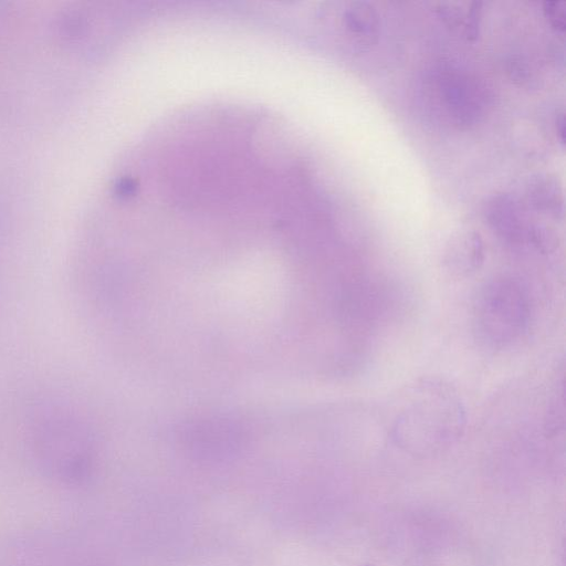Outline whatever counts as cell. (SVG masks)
I'll use <instances>...</instances> for the list:
<instances>
[{"label":"cell","instance_id":"obj_1","mask_svg":"<svg viewBox=\"0 0 566 566\" xmlns=\"http://www.w3.org/2000/svg\"><path fill=\"white\" fill-rule=\"evenodd\" d=\"M25 438L34 465L46 478L76 485L91 473L93 438L85 422L69 407L40 406L27 423Z\"/></svg>","mask_w":566,"mask_h":566},{"label":"cell","instance_id":"obj_2","mask_svg":"<svg viewBox=\"0 0 566 566\" xmlns=\"http://www.w3.org/2000/svg\"><path fill=\"white\" fill-rule=\"evenodd\" d=\"M391 433L410 450L444 447L458 439L465 424V410L455 390L448 384L424 379L402 395Z\"/></svg>","mask_w":566,"mask_h":566},{"label":"cell","instance_id":"obj_3","mask_svg":"<svg viewBox=\"0 0 566 566\" xmlns=\"http://www.w3.org/2000/svg\"><path fill=\"white\" fill-rule=\"evenodd\" d=\"M532 315L525 286L512 276H497L485 283L473 306L478 338L491 348L502 349L527 332Z\"/></svg>","mask_w":566,"mask_h":566},{"label":"cell","instance_id":"obj_4","mask_svg":"<svg viewBox=\"0 0 566 566\" xmlns=\"http://www.w3.org/2000/svg\"><path fill=\"white\" fill-rule=\"evenodd\" d=\"M241 423L223 416H208L184 423L180 438L193 452L202 455H227L244 440Z\"/></svg>","mask_w":566,"mask_h":566},{"label":"cell","instance_id":"obj_5","mask_svg":"<svg viewBox=\"0 0 566 566\" xmlns=\"http://www.w3.org/2000/svg\"><path fill=\"white\" fill-rule=\"evenodd\" d=\"M485 219L499 238L512 245L530 242L531 226L524 221L522 210L506 193L493 196L485 205Z\"/></svg>","mask_w":566,"mask_h":566},{"label":"cell","instance_id":"obj_6","mask_svg":"<svg viewBox=\"0 0 566 566\" xmlns=\"http://www.w3.org/2000/svg\"><path fill=\"white\" fill-rule=\"evenodd\" d=\"M484 244L475 231H465L449 242L443 264L453 276H467L481 268L484 262Z\"/></svg>","mask_w":566,"mask_h":566},{"label":"cell","instance_id":"obj_7","mask_svg":"<svg viewBox=\"0 0 566 566\" xmlns=\"http://www.w3.org/2000/svg\"><path fill=\"white\" fill-rule=\"evenodd\" d=\"M476 87L457 73H447L441 78V93L449 113L460 123L472 122L479 112Z\"/></svg>","mask_w":566,"mask_h":566},{"label":"cell","instance_id":"obj_8","mask_svg":"<svg viewBox=\"0 0 566 566\" xmlns=\"http://www.w3.org/2000/svg\"><path fill=\"white\" fill-rule=\"evenodd\" d=\"M527 196L538 210L555 217L563 214V190L554 176L541 174L533 177L527 186Z\"/></svg>","mask_w":566,"mask_h":566},{"label":"cell","instance_id":"obj_9","mask_svg":"<svg viewBox=\"0 0 566 566\" xmlns=\"http://www.w3.org/2000/svg\"><path fill=\"white\" fill-rule=\"evenodd\" d=\"M344 21L347 28L356 35L371 39L379 30V15L376 9L368 2H352L344 12Z\"/></svg>","mask_w":566,"mask_h":566},{"label":"cell","instance_id":"obj_10","mask_svg":"<svg viewBox=\"0 0 566 566\" xmlns=\"http://www.w3.org/2000/svg\"><path fill=\"white\" fill-rule=\"evenodd\" d=\"M544 11L552 23L558 30H565V9L562 1H546L544 3Z\"/></svg>","mask_w":566,"mask_h":566},{"label":"cell","instance_id":"obj_11","mask_svg":"<svg viewBox=\"0 0 566 566\" xmlns=\"http://www.w3.org/2000/svg\"><path fill=\"white\" fill-rule=\"evenodd\" d=\"M481 17V3L474 2L468 11L465 21V33L469 39H475L479 34V24Z\"/></svg>","mask_w":566,"mask_h":566},{"label":"cell","instance_id":"obj_12","mask_svg":"<svg viewBox=\"0 0 566 566\" xmlns=\"http://www.w3.org/2000/svg\"><path fill=\"white\" fill-rule=\"evenodd\" d=\"M441 17L450 24V25H459L462 24L464 15L460 10L453 8L451 4H440L438 9Z\"/></svg>","mask_w":566,"mask_h":566},{"label":"cell","instance_id":"obj_13","mask_svg":"<svg viewBox=\"0 0 566 566\" xmlns=\"http://www.w3.org/2000/svg\"><path fill=\"white\" fill-rule=\"evenodd\" d=\"M510 73L515 81H520L521 83H525L530 81L532 77V72L526 62L523 61H514L511 63Z\"/></svg>","mask_w":566,"mask_h":566},{"label":"cell","instance_id":"obj_14","mask_svg":"<svg viewBox=\"0 0 566 566\" xmlns=\"http://www.w3.org/2000/svg\"><path fill=\"white\" fill-rule=\"evenodd\" d=\"M555 124H556V132L560 138V142L564 143L565 142V116H564V112L559 113L557 116H556V120H555Z\"/></svg>","mask_w":566,"mask_h":566}]
</instances>
